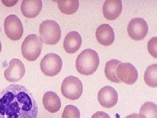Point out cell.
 I'll return each mask as SVG.
<instances>
[{
	"label": "cell",
	"instance_id": "6da1fadb",
	"mask_svg": "<svg viewBox=\"0 0 157 118\" xmlns=\"http://www.w3.org/2000/svg\"><path fill=\"white\" fill-rule=\"evenodd\" d=\"M33 96L21 85H11L0 92V118H37Z\"/></svg>",
	"mask_w": 157,
	"mask_h": 118
},
{
	"label": "cell",
	"instance_id": "7a4b0ae2",
	"mask_svg": "<svg viewBox=\"0 0 157 118\" xmlns=\"http://www.w3.org/2000/svg\"><path fill=\"white\" fill-rule=\"evenodd\" d=\"M100 63L97 52L91 49H85L79 54L76 60V67L78 73L85 76L94 74Z\"/></svg>",
	"mask_w": 157,
	"mask_h": 118
},
{
	"label": "cell",
	"instance_id": "3957f363",
	"mask_svg": "<svg viewBox=\"0 0 157 118\" xmlns=\"http://www.w3.org/2000/svg\"><path fill=\"white\" fill-rule=\"evenodd\" d=\"M39 35L41 42L47 45H55L61 39V30L56 22L47 20L40 24Z\"/></svg>",
	"mask_w": 157,
	"mask_h": 118
},
{
	"label": "cell",
	"instance_id": "277c9868",
	"mask_svg": "<svg viewBox=\"0 0 157 118\" xmlns=\"http://www.w3.org/2000/svg\"><path fill=\"white\" fill-rule=\"evenodd\" d=\"M42 43L36 34L26 37L21 45V53L24 57L29 61H34L40 56L42 50Z\"/></svg>",
	"mask_w": 157,
	"mask_h": 118
},
{
	"label": "cell",
	"instance_id": "5b68a950",
	"mask_svg": "<svg viewBox=\"0 0 157 118\" xmlns=\"http://www.w3.org/2000/svg\"><path fill=\"white\" fill-rule=\"evenodd\" d=\"M83 92V85L80 80L73 76L67 77L61 85L62 95L71 100L79 99Z\"/></svg>",
	"mask_w": 157,
	"mask_h": 118
},
{
	"label": "cell",
	"instance_id": "8992f818",
	"mask_svg": "<svg viewBox=\"0 0 157 118\" xmlns=\"http://www.w3.org/2000/svg\"><path fill=\"white\" fill-rule=\"evenodd\" d=\"M40 66L41 71L45 76H55L61 70L63 61L57 54L48 53L41 60Z\"/></svg>",
	"mask_w": 157,
	"mask_h": 118
},
{
	"label": "cell",
	"instance_id": "52a82bcc",
	"mask_svg": "<svg viewBox=\"0 0 157 118\" xmlns=\"http://www.w3.org/2000/svg\"><path fill=\"white\" fill-rule=\"evenodd\" d=\"M4 28L7 37L14 41L20 39L23 34L22 23L15 14H10L6 18Z\"/></svg>",
	"mask_w": 157,
	"mask_h": 118
},
{
	"label": "cell",
	"instance_id": "ba28073f",
	"mask_svg": "<svg viewBox=\"0 0 157 118\" xmlns=\"http://www.w3.org/2000/svg\"><path fill=\"white\" fill-rule=\"evenodd\" d=\"M148 30V25L146 21L140 18L131 20L127 28L129 37L136 41L144 39L147 35Z\"/></svg>",
	"mask_w": 157,
	"mask_h": 118
},
{
	"label": "cell",
	"instance_id": "9c48e42d",
	"mask_svg": "<svg viewBox=\"0 0 157 118\" xmlns=\"http://www.w3.org/2000/svg\"><path fill=\"white\" fill-rule=\"evenodd\" d=\"M116 72L120 80L126 84H134L138 79V71L130 63H121L118 66Z\"/></svg>",
	"mask_w": 157,
	"mask_h": 118
},
{
	"label": "cell",
	"instance_id": "30bf717a",
	"mask_svg": "<svg viewBox=\"0 0 157 118\" xmlns=\"http://www.w3.org/2000/svg\"><path fill=\"white\" fill-rule=\"evenodd\" d=\"M25 73V68L22 62L19 59L14 58L9 62V68L5 70L4 75L7 81L14 82L21 80Z\"/></svg>",
	"mask_w": 157,
	"mask_h": 118
},
{
	"label": "cell",
	"instance_id": "8fae6325",
	"mask_svg": "<svg viewBox=\"0 0 157 118\" xmlns=\"http://www.w3.org/2000/svg\"><path fill=\"white\" fill-rule=\"evenodd\" d=\"M99 103L105 108H112L117 104L118 96L117 91L111 86L104 87L98 94Z\"/></svg>",
	"mask_w": 157,
	"mask_h": 118
},
{
	"label": "cell",
	"instance_id": "7c38bea8",
	"mask_svg": "<svg viewBox=\"0 0 157 118\" xmlns=\"http://www.w3.org/2000/svg\"><path fill=\"white\" fill-rule=\"evenodd\" d=\"M122 10V3L120 0H107L103 6V14L108 20H115L119 17Z\"/></svg>",
	"mask_w": 157,
	"mask_h": 118
},
{
	"label": "cell",
	"instance_id": "4fadbf2b",
	"mask_svg": "<svg viewBox=\"0 0 157 118\" xmlns=\"http://www.w3.org/2000/svg\"><path fill=\"white\" fill-rule=\"evenodd\" d=\"M96 37L98 42L105 46L112 45L115 39L113 29L108 24H102L98 27L96 30Z\"/></svg>",
	"mask_w": 157,
	"mask_h": 118
},
{
	"label": "cell",
	"instance_id": "5bb4252c",
	"mask_svg": "<svg viewBox=\"0 0 157 118\" xmlns=\"http://www.w3.org/2000/svg\"><path fill=\"white\" fill-rule=\"evenodd\" d=\"M42 3L41 0H24L21 9L25 17L35 18L39 15L42 10Z\"/></svg>",
	"mask_w": 157,
	"mask_h": 118
},
{
	"label": "cell",
	"instance_id": "9a60e30c",
	"mask_svg": "<svg viewBox=\"0 0 157 118\" xmlns=\"http://www.w3.org/2000/svg\"><path fill=\"white\" fill-rule=\"evenodd\" d=\"M82 38L78 32L72 31L68 33L64 41L63 47L68 53H76L81 47Z\"/></svg>",
	"mask_w": 157,
	"mask_h": 118
},
{
	"label": "cell",
	"instance_id": "2e32d148",
	"mask_svg": "<svg viewBox=\"0 0 157 118\" xmlns=\"http://www.w3.org/2000/svg\"><path fill=\"white\" fill-rule=\"evenodd\" d=\"M43 105L46 110L51 113L58 112L61 107V101L57 94L49 91L44 94L42 98Z\"/></svg>",
	"mask_w": 157,
	"mask_h": 118
},
{
	"label": "cell",
	"instance_id": "e0dca14e",
	"mask_svg": "<svg viewBox=\"0 0 157 118\" xmlns=\"http://www.w3.org/2000/svg\"><path fill=\"white\" fill-rule=\"evenodd\" d=\"M121 63L120 61L116 59H112L106 63L104 71L106 77L109 81L115 83L121 82L118 77L116 72L118 66Z\"/></svg>",
	"mask_w": 157,
	"mask_h": 118
},
{
	"label": "cell",
	"instance_id": "ac0fdd59",
	"mask_svg": "<svg viewBox=\"0 0 157 118\" xmlns=\"http://www.w3.org/2000/svg\"><path fill=\"white\" fill-rule=\"evenodd\" d=\"M60 11L66 14H72L76 13L79 8V3L77 0L56 1Z\"/></svg>",
	"mask_w": 157,
	"mask_h": 118
},
{
	"label": "cell",
	"instance_id": "d6986e66",
	"mask_svg": "<svg viewBox=\"0 0 157 118\" xmlns=\"http://www.w3.org/2000/svg\"><path fill=\"white\" fill-rule=\"evenodd\" d=\"M157 65L152 64L149 65L144 73V81L148 86L152 88L157 87Z\"/></svg>",
	"mask_w": 157,
	"mask_h": 118
},
{
	"label": "cell",
	"instance_id": "ffe728a7",
	"mask_svg": "<svg viewBox=\"0 0 157 118\" xmlns=\"http://www.w3.org/2000/svg\"><path fill=\"white\" fill-rule=\"evenodd\" d=\"M138 118H157V106L153 102H145L141 106Z\"/></svg>",
	"mask_w": 157,
	"mask_h": 118
},
{
	"label": "cell",
	"instance_id": "44dd1931",
	"mask_svg": "<svg viewBox=\"0 0 157 118\" xmlns=\"http://www.w3.org/2000/svg\"><path fill=\"white\" fill-rule=\"evenodd\" d=\"M62 118H80V111L74 105H67L62 114Z\"/></svg>",
	"mask_w": 157,
	"mask_h": 118
},
{
	"label": "cell",
	"instance_id": "7402d4cb",
	"mask_svg": "<svg viewBox=\"0 0 157 118\" xmlns=\"http://www.w3.org/2000/svg\"><path fill=\"white\" fill-rule=\"evenodd\" d=\"M147 49L149 53L154 57L157 59V38L156 37H153L147 44Z\"/></svg>",
	"mask_w": 157,
	"mask_h": 118
},
{
	"label": "cell",
	"instance_id": "603a6c76",
	"mask_svg": "<svg viewBox=\"0 0 157 118\" xmlns=\"http://www.w3.org/2000/svg\"><path fill=\"white\" fill-rule=\"evenodd\" d=\"M91 118H111L107 113L104 112L98 111L95 113Z\"/></svg>",
	"mask_w": 157,
	"mask_h": 118
},
{
	"label": "cell",
	"instance_id": "cb8c5ba5",
	"mask_svg": "<svg viewBox=\"0 0 157 118\" xmlns=\"http://www.w3.org/2000/svg\"><path fill=\"white\" fill-rule=\"evenodd\" d=\"M138 115L137 114H134L128 116L125 118H138Z\"/></svg>",
	"mask_w": 157,
	"mask_h": 118
},
{
	"label": "cell",
	"instance_id": "d4e9b609",
	"mask_svg": "<svg viewBox=\"0 0 157 118\" xmlns=\"http://www.w3.org/2000/svg\"><path fill=\"white\" fill-rule=\"evenodd\" d=\"M2 43H1V40H0V53H1V51H2Z\"/></svg>",
	"mask_w": 157,
	"mask_h": 118
}]
</instances>
